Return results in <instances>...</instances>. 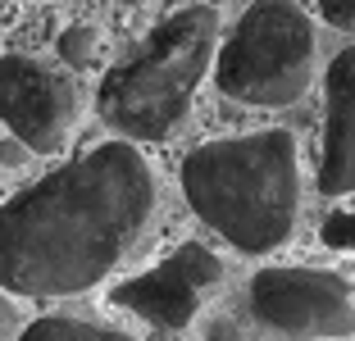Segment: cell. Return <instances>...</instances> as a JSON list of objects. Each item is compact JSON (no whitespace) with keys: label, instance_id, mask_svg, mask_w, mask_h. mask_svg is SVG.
<instances>
[{"label":"cell","instance_id":"obj_1","mask_svg":"<svg viewBox=\"0 0 355 341\" xmlns=\"http://www.w3.org/2000/svg\"><path fill=\"white\" fill-rule=\"evenodd\" d=\"M155 173L137 141H105L0 205V287L83 296L123 264L155 218Z\"/></svg>","mask_w":355,"mask_h":341},{"label":"cell","instance_id":"obj_2","mask_svg":"<svg viewBox=\"0 0 355 341\" xmlns=\"http://www.w3.org/2000/svg\"><path fill=\"white\" fill-rule=\"evenodd\" d=\"M182 196L232 250L273 255L301 223V150L282 128L205 141L182 159Z\"/></svg>","mask_w":355,"mask_h":341},{"label":"cell","instance_id":"obj_3","mask_svg":"<svg viewBox=\"0 0 355 341\" xmlns=\"http://www.w3.org/2000/svg\"><path fill=\"white\" fill-rule=\"evenodd\" d=\"M219 51V10L187 5L141 37L96 87V110L123 141H168Z\"/></svg>","mask_w":355,"mask_h":341},{"label":"cell","instance_id":"obj_4","mask_svg":"<svg viewBox=\"0 0 355 341\" xmlns=\"http://www.w3.org/2000/svg\"><path fill=\"white\" fill-rule=\"evenodd\" d=\"M214 87L251 110L305 100L319 73V37L296 0H255L214 51Z\"/></svg>","mask_w":355,"mask_h":341},{"label":"cell","instance_id":"obj_5","mask_svg":"<svg viewBox=\"0 0 355 341\" xmlns=\"http://www.w3.org/2000/svg\"><path fill=\"white\" fill-rule=\"evenodd\" d=\"M241 310L278 341H342L355 337V287L342 273L278 264L246 282Z\"/></svg>","mask_w":355,"mask_h":341},{"label":"cell","instance_id":"obj_6","mask_svg":"<svg viewBox=\"0 0 355 341\" xmlns=\"http://www.w3.org/2000/svg\"><path fill=\"white\" fill-rule=\"evenodd\" d=\"M83 91L73 73L55 69L37 55H0V123L28 150L55 155L78 132Z\"/></svg>","mask_w":355,"mask_h":341},{"label":"cell","instance_id":"obj_7","mask_svg":"<svg viewBox=\"0 0 355 341\" xmlns=\"http://www.w3.org/2000/svg\"><path fill=\"white\" fill-rule=\"evenodd\" d=\"M223 287V259L205 241H182L173 255H164L155 269L137 273L110 291L119 310L146 319L164 337H182L205 314L214 291Z\"/></svg>","mask_w":355,"mask_h":341},{"label":"cell","instance_id":"obj_8","mask_svg":"<svg viewBox=\"0 0 355 341\" xmlns=\"http://www.w3.org/2000/svg\"><path fill=\"white\" fill-rule=\"evenodd\" d=\"M324 155H319V191L351 196L355 191V46H346L324 78Z\"/></svg>","mask_w":355,"mask_h":341},{"label":"cell","instance_id":"obj_9","mask_svg":"<svg viewBox=\"0 0 355 341\" xmlns=\"http://www.w3.org/2000/svg\"><path fill=\"white\" fill-rule=\"evenodd\" d=\"M14 341H137L132 332L123 328H105V323L92 319H69V314H46V319L19 328Z\"/></svg>","mask_w":355,"mask_h":341},{"label":"cell","instance_id":"obj_10","mask_svg":"<svg viewBox=\"0 0 355 341\" xmlns=\"http://www.w3.org/2000/svg\"><path fill=\"white\" fill-rule=\"evenodd\" d=\"M101 51H105V32L101 28H87V23H78V28H69L60 37L64 69H92V64L101 60Z\"/></svg>","mask_w":355,"mask_h":341},{"label":"cell","instance_id":"obj_11","mask_svg":"<svg viewBox=\"0 0 355 341\" xmlns=\"http://www.w3.org/2000/svg\"><path fill=\"white\" fill-rule=\"evenodd\" d=\"M324 241L333 250H351V255H355V191H351V200H346L342 209H333V214H328Z\"/></svg>","mask_w":355,"mask_h":341},{"label":"cell","instance_id":"obj_12","mask_svg":"<svg viewBox=\"0 0 355 341\" xmlns=\"http://www.w3.org/2000/svg\"><path fill=\"white\" fill-rule=\"evenodd\" d=\"M319 14H324V23H333L337 32L355 37V0H319Z\"/></svg>","mask_w":355,"mask_h":341},{"label":"cell","instance_id":"obj_13","mask_svg":"<svg viewBox=\"0 0 355 341\" xmlns=\"http://www.w3.org/2000/svg\"><path fill=\"white\" fill-rule=\"evenodd\" d=\"M19 328H23V319H19V310H14V300L0 296V341H14Z\"/></svg>","mask_w":355,"mask_h":341},{"label":"cell","instance_id":"obj_14","mask_svg":"<svg viewBox=\"0 0 355 341\" xmlns=\"http://www.w3.org/2000/svg\"><path fill=\"white\" fill-rule=\"evenodd\" d=\"M205 341H246V337H241V332L232 328L228 319H214V323L205 328Z\"/></svg>","mask_w":355,"mask_h":341},{"label":"cell","instance_id":"obj_15","mask_svg":"<svg viewBox=\"0 0 355 341\" xmlns=\"http://www.w3.org/2000/svg\"><path fill=\"white\" fill-rule=\"evenodd\" d=\"M119 5H146V0H119Z\"/></svg>","mask_w":355,"mask_h":341}]
</instances>
